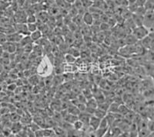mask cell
Here are the masks:
<instances>
[{
  "mask_svg": "<svg viewBox=\"0 0 154 137\" xmlns=\"http://www.w3.org/2000/svg\"><path fill=\"white\" fill-rule=\"evenodd\" d=\"M103 137H114V135L113 133H112V132H111L110 130H109V129L108 131H107L105 133V135H103Z\"/></svg>",
  "mask_w": 154,
  "mask_h": 137,
  "instance_id": "24",
  "label": "cell"
},
{
  "mask_svg": "<svg viewBox=\"0 0 154 137\" xmlns=\"http://www.w3.org/2000/svg\"><path fill=\"white\" fill-rule=\"evenodd\" d=\"M147 137H154V132H151L150 134Z\"/></svg>",
  "mask_w": 154,
  "mask_h": 137,
  "instance_id": "28",
  "label": "cell"
},
{
  "mask_svg": "<svg viewBox=\"0 0 154 137\" xmlns=\"http://www.w3.org/2000/svg\"><path fill=\"white\" fill-rule=\"evenodd\" d=\"M27 27H28V30L29 34H32L33 32L36 31L37 30H38V24L36 23H27Z\"/></svg>",
  "mask_w": 154,
  "mask_h": 137,
  "instance_id": "18",
  "label": "cell"
},
{
  "mask_svg": "<svg viewBox=\"0 0 154 137\" xmlns=\"http://www.w3.org/2000/svg\"><path fill=\"white\" fill-rule=\"evenodd\" d=\"M65 1L66 2H68L69 4H70V5H73V4L75 2V1H76V0H65Z\"/></svg>",
  "mask_w": 154,
  "mask_h": 137,
  "instance_id": "27",
  "label": "cell"
},
{
  "mask_svg": "<svg viewBox=\"0 0 154 137\" xmlns=\"http://www.w3.org/2000/svg\"><path fill=\"white\" fill-rule=\"evenodd\" d=\"M128 3H129V5H134L137 2V0H127Z\"/></svg>",
  "mask_w": 154,
  "mask_h": 137,
  "instance_id": "26",
  "label": "cell"
},
{
  "mask_svg": "<svg viewBox=\"0 0 154 137\" xmlns=\"http://www.w3.org/2000/svg\"><path fill=\"white\" fill-rule=\"evenodd\" d=\"M17 2H18V6H19V5L23 6V5L25 4V2H26V0H18Z\"/></svg>",
  "mask_w": 154,
  "mask_h": 137,
  "instance_id": "25",
  "label": "cell"
},
{
  "mask_svg": "<svg viewBox=\"0 0 154 137\" xmlns=\"http://www.w3.org/2000/svg\"><path fill=\"white\" fill-rule=\"evenodd\" d=\"M65 60L68 64H72L75 62V57L72 56V55L69 54H66L65 55Z\"/></svg>",
  "mask_w": 154,
  "mask_h": 137,
  "instance_id": "20",
  "label": "cell"
},
{
  "mask_svg": "<svg viewBox=\"0 0 154 137\" xmlns=\"http://www.w3.org/2000/svg\"><path fill=\"white\" fill-rule=\"evenodd\" d=\"M17 44L15 43L11 42H6L5 44H2V51L8 52L11 54H14L16 51H17Z\"/></svg>",
  "mask_w": 154,
  "mask_h": 137,
  "instance_id": "4",
  "label": "cell"
},
{
  "mask_svg": "<svg viewBox=\"0 0 154 137\" xmlns=\"http://www.w3.org/2000/svg\"><path fill=\"white\" fill-rule=\"evenodd\" d=\"M52 63L48 58H45L37 67V73L40 76H49L52 73Z\"/></svg>",
  "mask_w": 154,
  "mask_h": 137,
  "instance_id": "1",
  "label": "cell"
},
{
  "mask_svg": "<svg viewBox=\"0 0 154 137\" xmlns=\"http://www.w3.org/2000/svg\"><path fill=\"white\" fill-rule=\"evenodd\" d=\"M86 106H87V108H89V109H97V106H98V104H97L96 100L91 99H89V101L86 102Z\"/></svg>",
  "mask_w": 154,
  "mask_h": 137,
  "instance_id": "15",
  "label": "cell"
},
{
  "mask_svg": "<svg viewBox=\"0 0 154 137\" xmlns=\"http://www.w3.org/2000/svg\"><path fill=\"white\" fill-rule=\"evenodd\" d=\"M72 125H73V129L75 130H77V131H82L83 127H84L85 124L83 122L81 121L79 119H78Z\"/></svg>",
  "mask_w": 154,
  "mask_h": 137,
  "instance_id": "12",
  "label": "cell"
},
{
  "mask_svg": "<svg viewBox=\"0 0 154 137\" xmlns=\"http://www.w3.org/2000/svg\"><path fill=\"white\" fill-rule=\"evenodd\" d=\"M33 43L34 42L31 39L30 36L28 35V36H24V37H23V38L22 39V41H20V43H19V44H20V46H21V47H26V46L29 45V44H33Z\"/></svg>",
  "mask_w": 154,
  "mask_h": 137,
  "instance_id": "9",
  "label": "cell"
},
{
  "mask_svg": "<svg viewBox=\"0 0 154 137\" xmlns=\"http://www.w3.org/2000/svg\"><path fill=\"white\" fill-rule=\"evenodd\" d=\"M82 20H83V23L85 25H86L88 27H91L94 23V17H93V15L91 12L88 10L82 16Z\"/></svg>",
  "mask_w": 154,
  "mask_h": 137,
  "instance_id": "5",
  "label": "cell"
},
{
  "mask_svg": "<svg viewBox=\"0 0 154 137\" xmlns=\"http://www.w3.org/2000/svg\"><path fill=\"white\" fill-rule=\"evenodd\" d=\"M37 21V16L35 14H29L27 16L26 23H36Z\"/></svg>",
  "mask_w": 154,
  "mask_h": 137,
  "instance_id": "19",
  "label": "cell"
},
{
  "mask_svg": "<svg viewBox=\"0 0 154 137\" xmlns=\"http://www.w3.org/2000/svg\"><path fill=\"white\" fill-rule=\"evenodd\" d=\"M100 122H101V119L96 117V116H91V118L89 120V126L91 129H93V130H97L100 127Z\"/></svg>",
  "mask_w": 154,
  "mask_h": 137,
  "instance_id": "7",
  "label": "cell"
},
{
  "mask_svg": "<svg viewBox=\"0 0 154 137\" xmlns=\"http://www.w3.org/2000/svg\"><path fill=\"white\" fill-rule=\"evenodd\" d=\"M24 36L22 34H19L17 32H15L13 34H11L7 35V41L8 42L15 43V44H19L20 41H22V39L23 38Z\"/></svg>",
  "mask_w": 154,
  "mask_h": 137,
  "instance_id": "6",
  "label": "cell"
},
{
  "mask_svg": "<svg viewBox=\"0 0 154 137\" xmlns=\"http://www.w3.org/2000/svg\"><path fill=\"white\" fill-rule=\"evenodd\" d=\"M22 124L20 122H12L11 130L13 134H16L22 130Z\"/></svg>",
  "mask_w": 154,
  "mask_h": 137,
  "instance_id": "11",
  "label": "cell"
},
{
  "mask_svg": "<svg viewBox=\"0 0 154 137\" xmlns=\"http://www.w3.org/2000/svg\"><path fill=\"white\" fill-rule=\"evenodd\" d=\"M68 54H69L72 55V56L75 57V58H77L79 57V55H80V51L75 47H71L69 49Z\"/></svg>",
  "mask_w": 154,
  "mask_h": 137,
  "instance_id": "16",
  "label": "cell"
},
{
  "mask_svg": "<svg viewBox=\"0 0 154 137\" xmlns=\"http://www.w3.org/2000/svg\"><path fill=\"white\" fill-rule=\"evenodd\" d=\"M129 113H130V111H129V109H128V108L126 107V106L122 105V106H120L119 107L118 113H119V114L122 115V116H126Z\"/></svg>",
  "mask_w": 154,
  "mask_h": 137,
  "instance_id": "17",
  "label": "cell"
},
{
  "mask_svg": "<svg viewBox=\"0 0 154 137\" xmlns=\"http://www.w3.org/2000/svg\"><path fill=\"white\" fill-rule=\"evenodd\" d=\"M137 41H138L137 39L134 37L133 34H131L130 35H128L125 39V44L126 45H133L135 43H137Z\"/></svg>",
  "mask_w": 154,
  "mask_h": 137,
  "instance_id": "10",
  "label": "cell"
},
{
  "mask_svg": "<svg viewBox=\"0 0 154 137\" xmlns=\"http://www.w3.org/2000/svg\"><path fill=\"white\" fill-rule=\"evenodd\" d=\"M149 30H152V32H154V24L152 25V27H151V28L149 29Z\"/></svg>",
  "mask_w": 154,
  "mask_h": 137,
  "instance_id": "29",
  "label": "cell"
},
{
  "mask_svg": "<svg viewBox=\"0 0 154 137\" xmlns=\"http://www.w3.org/2000/svg\"><path fill=\"white\" fill-rule=\"evenodd\" d=\"M16 88H17V85H16V84H9L7 86V89L9 90V91H15V90L16 89Z\"/></svg>",
  "mask_w": 154,
  "mask_h": 137,
  "instance_id": "23",
  "label": "cell"
},
{
  "mask_svg": "<svg viewBox=\"0 0 154 137\" xmlns=\"http://www.w3.org/2000/svg\"><path fill=\"white\" fill-rule=\"evenodd\" d=\"M119 105H117L116 103H112L109 106V110H111L112 113H117L118 110H119Z\"/></svg>",
  "mask_w": 154,
  "mask_h": 137,
  "instance_id": "21",
  "label": "cell"
},
{
  "mask_svg": "<svg viewBox=\"0 0 154 137\" xmlns=\"http://www.w3.org/2000/svg\"><path fill=\"white\" fill-rule=\"evenodd\" d=\"M14 27L16 32L22 34V35L28 36L30 34L28 30V27H27V23H16Z\"/></svg>",
  "mask_w": 154,
  "mask_h": 137,
  "instance_id": "3",
  "label": "cell"
},
{
  "mask_svg": "<svg viewBox=\"0 0 154 137\" xmlns=\"http://www.w3.org/2000/svg\"><path fill=\"white\" fill-rule=\"evenodd\" d=\"M147 1L148 0H137V2H136V5L138 6V7H144L146 4Z\"/></svg>",
  "mask_w": 154,
  "mask_h": 137,
  "instance_id": "22",
  "label": "cell"
},
{
  "mask_svg": "<svg viewBox=\"0 0 154 137\" xmlns=\"http://www.w3.org/2000/svg\"><path fill=\"white\" fill-rule=\"evenodd\" d=\"M149 32H150V30L149 28H147L144 25H142V26H138V27H135L132 30V34L137 39V41H141L144 38L149 36Z\"/></svg>",
  "mask_w": 154,
  "mask_h": 137,
  "instance_id": "2",
  "label": "cell"
},
{
  "mask_svg": "<svg viewBox=\"0 0 154 137\" xmlns=\"http://www.w3.org/2000/svg\"><path fill=\"white\" fill-rule=\"evenodd\" d=\"M151 131L149 128L140 129L138 130V137H147L150 134Z\"/></svg>",
  "mask_w": 154,
  "mask_h": 137,
  "instance_id": "13",
  "label": "cell"
},
{
  "mask_svg": "<svg viewBox=\"0 0 154 137\" xmlns=\"http://www.w3.org/2000/svg\"><path fill=\"white\" fill-rule=\"evenodd\" d=\"M29 36L33 42H38V41L40 40V39L42 38L43 34H42V32L40 30H37L36 31H35V32H33V33L30 34Z\"/></svg>",
  "mask_w": 154,
  "mask_h": 137,
  "instance_id": "8",
  "label": "cell"
},
{
  "mask_svg": "<svg viewBox=\"0 0 154 137\" xmlns=\"http://www.w3.org/2000/svg\"><path fill=\"white\" fill-rule=\"evenodd\" d=\"M81 2H82V6L84 9H87L89 10L90 8L92 7L94 4V1L93 0H81Z\"/></svg>",
  "mask_w": 154,
  "mask_h": 137,
  "instance_id": "14",
  "label": "cell"
}]
</instances>
